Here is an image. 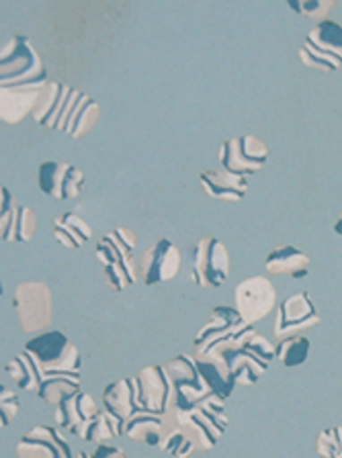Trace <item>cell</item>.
I'll list each match as a JSON object with an SVG mask.
<instances>
[{
    "mask_svg": "<svg viewBox=\"0 0 342 458\" xmlns=\"http://www.w3.org/2000/svg\"><path fill=\"white\" fill-rule=\"evenodd\" d=\"M199 356H209L218 358V360H224L227 364V369H230L236 385L252 386L259 383V378L265 375L270 362L277 358V346L270 344L265 335L254 332L252 326H248L244 332L213 344L208 352Z\"/></svg>",
    "mask_w": 342,
    "mask_h": 458,
    "instance_id": "1",
    "label": "cell"
},
{
    "mask_svg": "<svg viewBox=\"0 0 342 458\" xmlns=\"http://www.w3.org/2000/svg\"><path fill=\"white\" fill-rule=\"evenodd\" d=\"M135 246H138V235L124 225L115 227L97 243L95 254L103 267L105 283L113 293H124L140 278Z\"/></svg>",
    "mask_w": 342,
    "mask_h": 458,
    "instance_id": "2",
    "label": "cell"
},
{
    "mask_svg": "<svg viewBox=\"0 0 342 458\" xmlns=\"http://www.w3.org/2000/svg\"><path fill=\"white\" fill-rule=\"evenodd\" d=\"M226 401L216 395H209L201 403L191 407V410H179L173 405L176 421L184 434L189 436L191 442L195 444L197 450H213L227 429V413L224 407Z\"/></svg>",
    "mask_w": 342,
    "mask_h": 458,
    "instance_id": "3",
    "label": "cell"
},
{
    "mask_svg": "<svg viewBox=\"0 0 342 458\" xmlns=\"http://www.w3.org/2000/svg\"><path fill=\"white\" fill-rule=\"evenodd\" d=\"M47 70L25 35H15L0 54V89L47 86Z\"/></svg>",
    "mask_w": 342,
    "mask_h": 458,
    "instance_id": "4",
    "label": "cell"
},
{
    "mask_svg": "<svg viewBox=\"0 0 342 458\" xmlns=\"http://www.w3.org/2000/svg\"><path fill=\"white\" fill-rule=\"evenodd\" d=\"M23 352L31 358L39 370V377L66 372V375H81V352L74 342L58 329L41 332L25 344Z\"/></svg>",
    "mask_w": 342,
    "mask_h": 458,
    "instance_id": "5",
    "label": "cell"
},
{
    "mask_svg": "<svg viewBox=\"0 0 342 458\" xmlns=\"http://www.w3.org/2000/svg\"><path fill=\"white\" fill-rule=\"evenodd\" d=\"M21 332L35 334L46 332L54 321V295L44 281H23L15 286L13 295Z\"/></svg>",
    "mask_w": 342,
    "mask_h": 458,
    "instance_id": "6",
    "label": "cell"
},
{
    "mask_svg": "<svg viewBox=\"0 0 342 458\" xmlns=\"http://www.w3.org/2000/svg\"><path fill=\"white\" fill-rule=\"evenodd\" d=\"M299 60L308 68L322 72H337L342 68V25L326 19L308 33L304 47L299 49Z\"/></svg>",
    "mask_w": 342,
    "mask_h": 458,
    "instance_id": "7",
    "label": "cell"
},
{
    "mask_svg": "<svg viewBox=\"0 0 342 458\" xmlns=\"http://www.w3.org/2000/svg\"><path fill=\"white\" fill-rule=\"evenodd\" d=\"M230 276V252L218 238H203L195 243L191 262V281L201 289H219Z\"/></svg>",
    "mask_w": 342,
    "mask_h": 458,
    "instance_id": "8",
    "label": "cell"
},
{
    "mask_svg": "<svg viewBox=\"0 0 342 458\" xmlns=\"http://www.w3.org/2000/svg\"><path fill=\"white\" fill-rule=\"evenodd\" d=\"M164 370H167L170 385H173V405L179 410H191L211 395L209 386L199 375L195 356L176 354L173 360H168Z\"/></svg>",
    "mask_w": 342,
    "mask_h": 458,
    "instance_id": "9",
    "label": "cell"
},
{
    "mask_svg": "<svg viewBox=\"0 0 342 458\" xmlns=\"http://www.w3.org/2000/svg\"><path fill=\"white\" fill-rule=\"evenodd\" d=\"M269 157V146L256 135H240V138L226 140L219 148V164L222 170L238 176L256 174L265 166Z\"/></svg>",
    "mask_w": 342,
    "mask_h": 458,
    "instance_id": "10",
    "label": "cell"
},
{
    "mask_svg": "<svg viewBox=\"0 0 342 458\" xmlns=\"http://www.w3.org/2000/svg\"><path fill=\"white\" fill-rule=\"evenodd\" d=\"M234 305L248 326L259 324L270 311L277 310V291L273 283L261 275L244 278L234 289Z\"/></svg>",
    "mask_w": 342,
    "mask_h": 458,
    "instance_id": "11",
    "label": "cell"
},
{
    "mask_svg": "<svg viewBox=\"0 0 342 458\" xmlns=\"http://www.w3.org/2000/svg\"><path fill=\"white\" fill-rule=\"evenodd\" d=\"M320 324V313L313 305L308 291L297 293L285 299L281 305H277V318H275V340L283 342L294 335H304V332L316 327Z\"/></svg>",
    "mask_w": 342,
    "mask_h": 458,
    "instance_id": "12",
    "label": "cell"
},
{
    "mask_svg": "<svg viewBox=\"0 0 342 458\" xmlns=\"http://www.w3.org/2000/svg\"><path fill=\"white\" fill-rule=\"evenodd\" d=\"M138 262H140V281L146 286L175 281V278L179 276L181 267H183L179 248H176L168 238H160L154 246L146 248L138 258Z\"/></svg>",
    "mask_w": 342,
    "mask_h": 458,
    "instance_id": "13",
    "label": "cell"
},
{
    "mask_svg": "<svg viewBox=\"0 0 342 458\" xmlns=\"http://www.w3.org/2000/svg\"><path fill=\"white\" fill-rule=\"evenodd\" d=\"M135 403H138V410L156 415H164L173 403V385L160 364L141 369L135 377Z\"/></svg>",
    "mask_w": 342,
    "mask_h": 458,
    "instance_id": "14",
    "label": "cell"
},
{
    "mask_svg": "<svg viewBox=\"0 0 342 458\" xmlns=\"http://www.w3.org/2000/svg\"><path fill=\"white\" fill-rule=\"evenodd\" d=\"M38 184L44 195L58 200H66L78 199L82 195L87 178H84L82 170H78L73 164L47 160L44 164H39Z\"/></svg>",
    "mask_w": 342,
    "mask_h": 458,
    "instance_id": "15",
    "label": "cell"
},
{
    "mask_svg": "<svg viewBox=\"0 0 342 458\" xmlns=\"http://www.w3.org/2000/svg\"><path fill=\"white\" fill-rule=\"evenodd\" d=\"M58 426H33L15 446V458H74Z\"/></svg>",
    "mask_w": 342,
    "mask_h": 458,
    "instance_id": "16",
    "label": "cell"
},
{
    "mask_svg": "<svg viewBox=\"0 0 342 458\" xmlns=\"http://www.w3.org/2000/svg\"><path fill=\"white\" fill-rule=\"evenodd\" d=\"M246 327H248V324L240 318L236 307L216 305L211 310L208 324H205L195 334V338H193L195 356L208 352L213 344L227 340V338H232V335L244 332Z\"/></svg>",
    "mask_w": 342,
    "mask_h": 458,
    "instance_id": "17",
    "label": "cell"
},
{
    "mask_svg": "<svg viewBox=\"0 0 342 458\" xmlns=\"http://www.w3.org/2000/svg\"><path fill=\"white\" fill-rule=\"evenodd\" d=\"M98 121H101V106H98L97 100L73 89L66 109H64L58 121V129L68 133L73 140H82L98 125Z\"/></svg>",
    "mask_w": 342,
    "mask_h": 458,
    "instance_id": "18",
    "label": "cell"
},
{
    "mask_svg": "<svg viewBox=\"0 0 342 458\" xmlns=\"http://www.w3.org/2000/svg\"><path fill=\"white\" fill-rule=\"evenodd\" d=\"M101 413L97 401L89 393L78 391L76 395H70L56 407V426L60 429H68L70 434H78L82 426H87L97 415Z\"/></svg>",
    "mask_w": 342,
    "mask_h": 458,
    "instance_id": "19",
    "label": "cell"
},
{
    "mask_svg": "<svg viewBox=\"0 0 342 458\" xmlns=\"http://www.w3.org/2000/svg\"><path fill=\"white\" fill-rule=\"evenodd\" d=\"M46 86H17V89H0V117L4 123L15 125L27 114H33L41 92Z\"/></svg>",
    "mask_w": 342,
    "mask_h": 458,
    "instance_id": "20",
    "label": "cell"
},
{
    "mask_svg": "<svg viewBox=\"0 0 342 458\" xmlns=\"http://www.w3.org/2000/svg\"><path fill=\"white\" fill-rule=\"evenodd\" d=\"M199 182L211 199L227 203H240L248 192V178L226 170H205L199 174Z\"/></svg>",
    "mask_w": 342,
    "mask_h": 458,
    "instance_id": "21",
    "label": "cell"
},
{
    "mask_svg": "<svg viewBox=\"0 0 342 458\" xmlns=\"http://www.w3.org/2000/svg\"><path fill=\"white\" fill-rule=\"evenodd\" d=\"M39 227L38 213L27 205H15L13 211L0 215V240L9 243H27L35 238Z\"/></svg>",
    "mask_w": 342,
    "mask_h": 458,
    "instance_id": "22",
    "label": "cell"
},
{
    "mask_svg": "<svg viewBox=\"0 0 342 458\" xmlns=\"http://www.w3.org/2000/svg\"><path fill=\"white\" fill-rule=\"evenodd\" d=\"M265 268L270 276L305 278L310 275V256L295 246H277L267 254Z\"/></svg>",
    "mask_w": 342,
    "mask_h": 458,
    "instance_id": "23",
    "label": "cell"
},
{
    "mask_svg": "<svg viewBox=\"0 0 342 458\" xmlns=\"http://www.w3.org/2000/svg\"><path fill=\"white\" fill-rule=\"evenodd\" d=\"M70 92H73V89L64 82H49L41 92L39 103L33 111L35 123L46 129H58V121L64 109H66Z\"/></svg>",
    "mask_w": 342,
    "mask_h": 458,
    "instance_id": "24",
    "label": "cell"
},
{
    "mask_svg": "<svg viewBox=\"0 0 342 458\" xmlns=\"http://www.w3.org/2000/svg\"><path fill=\"white\" fill-rule=\"evenodd\" d=\"M103 405L105 411L115 415L125 426V421L138 411V403H135V377H125L107 385L103 391Z\"/></svg>",
    "mask_w": 342,
    "mask_h": 458,
    "instance_id": "25",
    "label": "cell"
},
{
    "mask_svg": "<svg viewBox=\"0 0 342 458\" xmlns=\"http://www.w3.org/2000/svg\"><path fill=\"white\" fill-rule=\"evenodd\" d=\"M158 448L173 458H191L197 453V446L176 421L173 405H168V410L162 415V442Z\"/></svg>",
    "mask_w": 342,
    "mask_h": 458,
    "instance_id": "26",
    "label": "cell"
},
{
    "mask_svg": "<svg viewBox=\"0 0 342 458\" xmlns=\"http://www.w3.org/2000/svg\"><path fill=\"white\" fill-rule=\"evenodd\" d=\"M197 360V369L199 375L203 377L205 385L209 386L211 395H216L219 399H227L234 393V386H236V381H234L230 369L224 360H218V358H209V356H195Z\"/></svg>",
    "mask_w": 342,
    "mask_h": 458,
    "instance_id": "27",
    "label": "cell"
},
{
    "mask_svg": "<svg viewBox=\"0 0 342 458\" xmlns=\"http://www.w3.org/2000/svg\"><path fill=\"white\" fill-rule=\"evenodd\" d=\"M92 238V229L76 213H64L54 219V240L68 250H78Z\"/></svg>",
    "mask_w": 342,
    "mask_h": 458,
    "instance_id": "28",
    "label": "cell"
},
{
    "mask_svg": "<svg viewBox=\"0 0 342 458\" xmlns=\"http://www.w3.org/2000/svg\"><path fill=\"white\" fill-rule=\"evenodd\" d=\"M124 436L130 440L141 442L146 446H160L162 442V415L138 410L124 426Z\"/></svg>",
    "mask_w": 342,
    "mask_h": 458,
    "instance_id": "29",
    "label": "cell"
},
{
    "mask_svg": "<svg viewBox=\"0 0 342 458\" xmlns=\"http://www.w3.org/2000/svg\"><path fill=\"white\" fill-rule=\"evenodd\" d=\"M81 391V375H66V372H56V375L41 377L38 395L44 403L52 405L54 410L58 407L64 399L70 395H76Z\"/></svg>",
    "mask_w": 342,
    "mask_h": 458,
    "instance_id": "30",
    "label": "cell"
},
{
    "mask_svg": "<svg viewBox=\"0 0 342 458\" xmlns=\"http://www.w3.org/2000/svg\"><path fill=\"white\" fill-rule=\"evenodd\" d=\"M76 436L81 440L95 442L97 446H101V444H111V440L124 436V421H119L115 415L103 410L95 420L89 421L87 426H82V429Z\"/></svg>",
    "mask_w": 342,
    "mask_h": 458,
    "instance_id": "31",
    "label": "cell"
},
{
    "mask_svg": "<svg viewBox=\"0 0 342 458\" xmlns=\"http://www.w3.org/2000/svg\"><path fill=\"white\" fill-rule=\"evenodd\" d=\"M4 372L11 377V381L15 383L21 391L38 393L41 383L39 370L25 352L13 356L11 360L4 364Z\"/></svg>",
    "mask_w": 342,
    "mask_h": 458,
    "instance_id": "32",
    "label": "cell"
},
{
    "mask_svg": "<svg viewBox=\"0 0 342 458\" xmlns=\"http://www.w3.org/2000/svg\"><path fill=\"white\" fill-rule=\"evenodd\" d=\"M312 344L305 335H294L277 344V360H279L285 369H295L308 360Z\"/></svg>",
    "mask_w": 342,
    "mask_h": 458,
    "instance_id": "33",
    "label": "cell"
},
{
    "mask_svg": "<svg viewBox=\"0 0 342 458\" xmlns=\"http://www.w3.org/2000/svg\"><path fill=\"white\" fill-rule=\"evenodd\" d=\"M318 458H342V426L326 428L316 438Z\"/></svg>",
    "mask_w": 342,
    "mask_h": 458,
    "instance_id": "34",
    "label": "cell"
},
{
    "mask_svg": "<svg viewBox=\"0 0 342 458\" xmlns=\"http://www.w3.org/2000/svg\"><path fill=\"white\" fill-rule=\"evenodd\" d=\"M338 0H304V3H295V0H289V6L295 13L302 14L305 19H313L318 23L326 21L328 14L337 9Z\"/></svg>",
    "mask_w": 342,
    "mask_h": 458,
    "instance_id": "35",
    "label": "cell"
},
{
    "mask_svg": "<svg viewBox=\"0 0 342 458\" xmlns=\"http://www.w3.org/2000/svg\"><path fill=\"white\" fill-rule=\"evenodd\" d=\"M19 410H21V399L17 393L3 386V389H0V426L3 428L11 426L13 420L17 418Z\"/></svg>",
    "mask_w": 342,
    "mask_h": 458,
    "instance_id": "36",
    "label": "cell"
},
{
    "mask_svg": "<svg viewBox=\"0 0 342 458\" xmlns=\"http://www.w3.org/2000/svg\"><path fill=\"white\" fill-rule=\"evenodd\" d=\"M90 456L92 458H130L125 454V450L115 446V444H101V446L95 448V453Z\"/></svg>",
    "mask_w": 342,
    "mask_h": 458,
    "instance_id": "37",
    "label": "cell"
},
{
    "mask_svg": "<svg viewBox=\"0 0 342 458\" xmlns=\"http://www.w3.org/2000/svg\"><path fill=\"white\" fill-rule=\"evenodd\" d=\"M13 207H15V203H13L11 191L6 189V186H3V189H0V215H6L9 211H13Z\"/></svg>",
    "mask_w": 342,
    "mask_h": 458,
    "instance_id": "38",
    "label": "cell"
},
{
    "mask_svg": "<svg viewBox=\"0 0 342 458\" xmlns=\"http://www.w3.org/2000/svg\"><path fill=\"white\" fill-rule=\"evenodd\" d=\"M334 232H337L338 235H342V213H340V217L334 221Z\"/></svg>",
    "mask_w": 342,
    "mask_h": 458,
    "instance_id": "39",
    "label": "cell"
},
{
    "mask_svg": "<svg viewBox=\"0 0 342 458\" xmlns=\"http://www.w3.org/2000/svg\"><path fill=\"white\" fill-rule=\"evenodd\" d=\"M74 458H92V456L84 453V450H78V453L74 454Z\"/></svg>",
    "mask_w": 342,
    "mask_h": 458,
    "instance_id": "40",
    "label": "cell"
}]
</instances>
